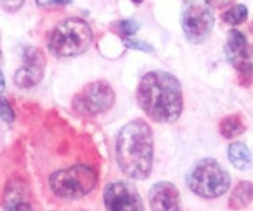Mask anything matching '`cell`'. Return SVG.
Wrapping results in <instances>:
<instances>
[{"label":"cell","instance_id":"cell-1","mask_svg":"<svg viewBox=\"0 0 253 211\" xmlns=\"http://www.w3.org/2000/svg\"><path fill=\"white\" fill-rule=\"evenodd\" d=\"M137 101L143 112L156 123H175L183 110L182 85L168 72H149L140 80Z\"/></svg>","mask_w":253,"mask_h":211},{"label":"cell","instance_id":"cell-2","mask_svg":"<svg viewBox=\"0 0 253 211\" xmlns=\"http://www.w3.org/2000/svg\"><path fill=\"white\" fill-rule=\"evenodd\" d=\"M117 163L132 180H146L154 163V134L145 120H132L120 129L115 143Z\"/></svg>","mask_w":253,"mask_h":211},{"label":"cell","instance_id":"cell-3","mask_svg":"<svg viewBox=\"0 0 253 211\" xmlns=\"http://www.w3.org/2000/svg\"><path fill=\"white\" fill-rule=\"evenodd\" d=\"M98 185V172L92 165L75 163L53 171L48 177L50 191L65 201H78L89 196Z\"/></svg>","mask_w":253,"mask_h":211},{"label":"cell","instance_id":"cell-4","mask_svg":"<svg viewBox=\"0 0 253 211\" xmlns=\"http://www.w3.org/2000/svg\"><path fill=\"white\" fill-rule=\"evenodd\" d=\"M93 33L84 19H65L53 28L48 38V50L58 58L80 56L90 48Z\"/></svg>","mask_w":253,"mask_h":211},{"label":"cell","instance_id":"cell-5","mask_svg":"<svg viewBox=\"0 0 253 211\" xmlns=\"http://www.w3.org/2000/svg\"><path fill=\"white\" fill-rule=\"evenodd\" d=\"M232 177L224 166L214 159H202L193 165L186 174V185L190 190L202 199H217L224 196Z\"/></svg>","mask_w":253,"mask_h":211},{"label":"cell","instance_id":"cell-6","mask_svg":"<svg viewBox=\"0 0 253 211\" xmlns=\"http://www.w3.org/2000/svg\"><path fill=\"white\" fill-rule=\"evenodd\" d=\"M180 24L188 42L194 45L205 42L214 27V14L210 0H186L182 8Z\"/></svg>","mask_w":253,"mask_h":211},{"label":"cell","instance_id":"cell-7","mask_svg":"<svg viewBox=\"0 0 253 211\" xmlns=\"http://www.w3.org/2000/svg\"><path fill=\"white\" fill-rule=\"evenodd\" d=\"M115 103V92L112 85L100 80L93 81L83 87L81 90L73 96V110L80 115H100L107 112Z\"/></svg>","mask_w":253,"mask_h":211},{"label":"cell","instance_id":"cell-8","mask_svg":"<svg viewBox=\"0 0 253 211\" xmlns=\"http://www.w3.org/2000/svg\"><path fill=\"white\" fill-rule=\"evenodd\" d=\"M106 211H145L137 188L127 180L107 183L103 193Z\"/></svg>","mask_w":253,"mask_h":211},{"label":"cell","instance_id":"cell-9","mask_svg":"<svg viewBox=\"0 0 253 211\" xmlns=\"http://www.w3.org/2000/svg\"><path fill=\"white\" fill-rule=\"evenodd\" d=\"M45 54L38 47H25L22 53V65L14 73V84L20 88L38 85L45 72Z\"/></svg>","mask_w":253,"mask_h":211},{"label":"cell","instance_id":"cell-10","mask_svg":"<svg viewBox=\"0 0 253 211\" xmlns=\"http://www.w3.org/2000/svg\"><path fill=\"white\" fill-rule=\"evenodd\" d=\"M149 207L152 211H182L179 188L171 182H157L151 186Z\"/></svg>","mask_w":253,"mask_h":211},{"label":"cell","instance_id":"cell-11","mask_svg":"<svg viewBox=\"0 0 253 211\" xmlns=\"http://www.w3.org/2000/svg\"><path fill=\"white\" fill-rule=\"evenodd\" d=\"M227 61L235 65L239 61H252L253 47L247 42V38L239 30H230L225 43Z\"/></svg>","mask_w":253,"mask_h":211},{"label":"cell","instance_id":"cell-12","mask_svg":"<svg viewBox=\"0 0 253 211\" xmlns=\"http://www.w3.org/2000/svg\"><path fill=\"white\" fill-rule=\"evenodd\" d=\"M3 211H33L25 185L14 180L6 186L3 196Z\"/></svg>","mask_w":253,"mask_h":211},{"label":"cell","instance_id":"cell-13","mask_svg":"<svg viewBox=\"0 0 253 211\" xmlns=\"http://www.w3.org/2000/svg\"><path fill=\"white\" fill-rule=\"evenodd\" d=\"M227 155H228L230 163L233 165V168L239 171H247L252 166V152L247 148V144L244 143H241V141L230 143V146L227 149Z\"/></svg>","mask_w":253,"mask_h":211},{"label":"cell","instance_id":"cell-14","mask_svg":"<svg viewBox=\"0 0 253 211\" xmlns=\"http://www.w3.org/2000/svg\"><path fill=\"white\" fill-rule=\"evenodd\" d=\"M253 202V183L243 180L239 182L230 194L228 207L232 210H243Z\"/></svg>","mask_w":253,"mask_h":211},{"label":"cell","instance_id":"cell-15","mask_svg":"<svg viewBox=\"0 0 253 211\" xmlns=\"http://www.w3.org/2000/svg\"><path fill=\"white\" fill-rule=\"evenodd\" d=\"M244 130H246V125L243 121V117L239 114L227 115L225 118H222L221 123H219V132H221V135L227 140H232L241 134H244Z\"/></svg>","mask_w":253,"mask_h":211},{"label":"cell","instance_id":"cell-16","mask_svg":"<svg viewBox=\"0 0 253 211\" xmlns=\"http://www.w3.org/2000/svg\"><path fill=\"white\" fill-rule=\"evenodd\" d=\"M249 16V9L246 5H233L232 8H228L227 11L222 13V20L228 25H241L243 22H246Z\"/></svg>","mask_w":253,"mask_h":211},{"label":"cell","instance_id":"cell-17","mask_svg":"<svg viewBox=\"0 0 253 211\" xmlns=\"http://www.w3.org/2000/svg\"><path fill=\"white\" fill-rule=\"evenodd\" d=\"M233 67L238 72L239 84L244 85V87H249L253 83V64H252V61H239L233 65Z\"/></svg>","mask_w":253,"mask_h":211},{"label":"cell","instance_id":"cell-18","mask_svg":"<svg viewBox=\"0 0 253 211\" xmlns=\"http://www.w3.org/2000/svg\"><path fill=\"white\" fill-rule=\"evenodd\" d=\"M115 27H117V30H118L120 35H122L125 39H126V38H130V36H134L135 33L140 30V24H138L137 20H134V19L120 20V22H117V24H115Z\"/></svg>","mask_w":253,"mask_h":211},{"label":"cell","instance_id":"cell-19","mask_svg":"<svg viewBox=\"0 0 253 211\" xmlns=\"http://www.w3.org/2000/svg\"><path fill=\"white\" fill-rule=\"evenodd\" d=\"M123 43L126 48H132V50H138V51H145V53H154V47L151 43L145 42V41H138V39H130L126 38L123 39Z\"/></svg>","mask_w":253,"mask_h":211},{"label":"cell","instance_id":"cell-20","mask_svg":"<svg viewBox=\"0 0 253 211\" xmlns=\"http://www.w3.org/2000/svg\"><path fill=\"white\" fill-rule=\"evenodd\" d=\"M0 120L5 121V123L11 125L14 121V110L8 103V99L0 96Z\"/></svg>","mask_w":253,"mask_h":211},{"label":"cell","instance_id":"cell-21","mask_svg":"<svg viewBox=\"0 0 253 211\" xmlns=\"http://www.w3.org/2000/svg\"><path fill=\"white\" fill-rule=\"evenodd\" d=\"M25 0H0V5L6 11V13H16L22 6H24Z\"/></svg>","mask_w":253,"mask_h":211},{"label":"cell","instance_id":"cell-22","mask_svg":"<svg viewBox=\"0 0 253 211\" xmlns=\"http://www.w3.org/2000/svg\"><path fill=\"white\" fill-rule=\"evenodd\" d=\"M35 2L41 8H56V6H65L72 3V0H35Z\"/></svg>","mask_w":253,"mask_h":211},{"label":"cell","instance_id":"cell-23","mask_svg":"<svg viewBox=\"0 0 253 211\" xmlns=\"http://www.w3.org/2000/svg\"><path fill=\"white\" fill-rule=\"evenodd\" d=\"M211 6H216V8H224V6H228L230 3H233V0H210Z\"/></svg>","mask_w":253,"mask_h":211},{"label":"cell","instance_id":"cell-24","mask_svg":"<svg viewBox=\"0 0 253 211\" xmlns=\"http://www.w3.org/2000/svg\"><path fill=\"white\" fill-rule=\"evenodd\" d=\"M3 90H5V76H3L2 70H0V96H2Z\"/></svg>","mask_w":253,"mask_h":211},{"label":"cell","instance_id":"cell-25","mask_svg":"<svg viewBox=\"0 0 253 211\" xmlns=\"http://www.w3.org/2000/svg\"><path fill=\"white\" fill-rule=\"evenodd\" d=\"M132 2H134L135 5H140V3H143V0H132Z\"/></svg>","mask_w":253,"mask_h":211},{"label":"cell","instance_id":"cell-26","mask_svg":"<svg viewBox=\"0 0 253 211\" xmlns=\"http://www.w3.org/2000/svg\"><path fill=\"white\" fill-rule=\"evenodd\" d=\"M250 31L253 33V22H252V24H250Z\"/></svg>","mask_w":253,"mask_h":211}]
</instances>
